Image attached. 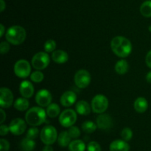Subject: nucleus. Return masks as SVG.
Returning a JSON list of instances; mask_svg holds the SVG:
<instances>
[{
	"instance_id": "20e7f679",
	"label": "nucleus",
	"mask_w": 151,
	"mask_h": 151,
	"mask_svg": "<svg viewBox=\"0 0 151 151\" xmlns=\"http://www.w3.org/2000/svg\"><path fill=\"white\" fill-rule=\"evenodd\" d=\"M58 132L55 127L52 125L44 127L40 133L41 140L46 145H51L58 140Z\"/></svg>"
},
{
	"instance_id": "b1692460",
	"label": "nucleus",
	"mask_w": 151,
	"mask_h": 151,
	"mask_svg": "<svg viewBox=\"0 0 151 151\" xmlns=\"http://www.w3.org/2000/svg\"><path fill=\"white\" fill-rule=\"evenodd\" d=\"M128 63L125 59H121L118 61L115 65V71L119 75H123L126 73L128 70Z\"/></svg>"
},
{
	"instance_id": "c756f323",
	"label": "nucleus",
	"mask_w": 151,
	"mask_h": 151,
	"mask_svg": "<svg viewBox=\"0 0 151 151\" xmlns=\"http://www.w3.org/2000/svg\"><path fill=\"white\" fill-rule=\"evenodd\" d=\"M56 48V42L53 39H49L44 44V50L47 53L54 52Z\"/></svg>"
},
{
	"instance_id": "e433bc0d",
	"label": "nucleus",
	"mask_w": 151,
	"mask_h": 151,
	"mask_svg": "<svg viewBox=\"0 0 151 151\" xmlns=\"http://www.w3.org/2000/svg\"><path fill=\"white\" fill-rule=\"evenodd\" d=\"M145 62L147 66L148 67V68H151V50L147 53V56H146Z\"/></svg>"
},
{
	"instance_id": "a878e982",
	"label": "nucleus",
	"mask_w": 151,
	"mask_h": 151,
	"mask_svg": "<svg viewBox=\"0 0 151 151\" xmlns=\"http://www.w3.org/2000/svg\"><path fill=\"white\" fill-rule=\"evenodd\" d=\"M140 13L145 17H151V0H147L142 4L140 6Z\"/></svg>"
},
{
	"instance_id": "dca6fc26",
	"label": "nucleus",
	"mask_w": 151,
	"mask_h": 151,
	"mask_svg": "<svg viewBox=\"0 0 151 151\" xmlns=\"http://www.w3.org/2000/svg\"><path fill=\"white\" fill-rule=\"evenodd\" d=\"M109 150L110 151H129L130 146L125 141L116 139L110 144Z\"/></svg>"
},
{
	"instance_id": "4c0bfd02",
	"label": "nucleus",
	"mask_w": 151,
	"mask_h": 151,
	"mask_svg": "<svg viewBox=\"0 0 151 151\" xmlns=\"http://www.w3.org/2000/svg\"><path fill=\"white\" fill-rule=\"evenodd\" d=\"M0 114H1V123H3L6 118V113L2 109H0Z\"/></svg>"
},
{
	"instance_id": "473e14b6",
	"label": "nucleus",
	"mask_w": 151,
	"mask_h": 151,
	"mask_svg": "<svg viewBox=\"0 0 151 151\" xmlns=\"http://www.w3.org/2000/svg\"><path fill=\"white\" fill-rule=\"evenodd\" d=\"M87 150L88 151H101V147L100 144L94 141H91L88 144L87 146Z\"/></svg>"
},
{
	"instance_id": "9d476101",
	"label": "nucleus",
	"mask_w": 151,
	"mask_h": 151,
	"mask_svg": "<svg viewBox=\"0 0 151 151\" xmlns=\"http://www.w3.org/2000/svg\"><path fill=\"white\" fill-rule=\"evenodd\" d=\"M10 132L15 136H20L24 133L27 128L25 121L22 118H16L12 120L9 124Z\"/></svg>"
},
{
	"instance_id": "1a4fd4ad",
	"label": "nucleus",
	"mask_w": 151,
	"mask_h": 151,
	"mask_svg": "<svg viewBox=\"0 0 151 151\" xmlns=\"http://www.w3.org/2000/svg\"><path fill=\"white\" fill-rule=\"evenodd\" d=\"M74 81L78 87L81 89L86 88L91 82V75L86 70H79L75 73Z\"/></svg>"
},
{
	"instance_id": "423d86ee",
	"label": "nucleus",
	"mask_w": 151,
	"mask_h": 151,
	"mask_svg": "<svg viewBox=\"0 0 151 151\" xmlns=\"http://www.w3.org/2000/svg\"><path fill=\"white\" fill-rule=\"evenodd\" d=\"M50 62V56L47 52H38L32 58V65L35 69L44 70Z\"/></svg>"
},
{
	"instance_id": "58836bf2",
	"label": "nucleus",
	"mask_w": 151,
	"mask_h": 151,
	"mask_svg": "<svg viewBox=\"0 0 151 151\" xmlns=\"http://www.w3.org/2000/svg\"><path fill=\"white\" fill-rule=\"evenodd\" d=\"M6 7V4L4 0H0V11L3 12Z\"/></svg>"
},
{
	"instance_id": "f03ea898",
	"label": "nucleus",
	"mask_w": 151,
	"mask_h": 151,
	"mask_svg": "<svg viewBox=\"0 0 151 151\" xmlns=\"http://www.w3.org/2000/svg\"><path fill=\"white\" fill-rule=\"evenodd\" d=\"M47 112L41 107H33L28 110L25 115L27 123L32 127L41 125L46 121Z\"/></svg>"
},
{
	"instance_id": "a19ab883",
	"label": "nucleus",
	"mask_w": 151,
	"mask_h": 151,
	"mask_svg": "<svg viewBox=\"0 0 151 151\" xmlns=\"http://www.w3.org/2000/svg\"><path fill=\"white\" fill-rule=\"evenodd\" d=\"M0 30H1V33H0V37H2L3 35L4 34V30H5L4 25H3L2 24H1V25H0Z\"/></svg>"
},
{
	"instance_id": "f8f14e48",
	"label": "nucleus",
	"mask_w": 151,
	"mask_h": 151,
	"mask_svg": "<svg viewBox=\"0 0 151 151\" xmlns=\"http://www.w3.org/2000/svg\"><path fill=\"white\" fill-rule=\"evenodd\" d=\"M52 94L49 90L43 89L39 90L35 95V102L41 107H48L52 102Z\"/></svg>"
},
{
	"instance_id": "f704fd0d",
	"label": "nucleus",
	"mask_w": 151,
	"mask_h": 151,
	"mask_svg": "<svg viewBox=\"0 0 151 151\" xmlns=\"http://www.w3.org/2000/svg\"><path fill=\"white\" fill-rule=\"evenodd\" d=\"M10 149V143L6 139H0V151H8Z\"/></svg>"
},
{
	"instance_id": "37998d69",
	"label": "nucleus",
	"mask_w": 151,
	"mask_h": 151,
	"mask_svg": "<svg viewBox=\"0 0 151 151\" xmlns=\"http://www.w3.org/2000/svg\"><path fill=\"white\" fill-rule=\"evenodd\" d=\"M148 29H149V31H150V32H151V25H150V27H149Z\"/></svg>"
},
{
	"instance_id": "4468645a",
	"label": "nucleus",
	"mask_w": 151,
	"mask_h": 151,
	"mask_svg": "<svg viewBox=\"0 0 151 151\" xmlns=\"http://www.w3.org/2000/svg\"><path fill=\"white\" fill-rule=\"evenodd\" d=\"M77 100V96L75 92L72 90H68V91L64 92L60 96V104L63 107H69L72 106V105L75 103Z\"/></svg>"
},
{
	"instance_id": "412c9836",
	"label": "nucleus",
	"mask_w": 151,
	"mask_h": 151,
	"mask_svg": "<svg viewBox=\"0 0 151 151\" xmlns=\"http://www.w3.org/2000/svg\"><path fill=\"white\" fill-rule=\"evenodd\" d=\"M71 136H69L68 131H63L59 134L58 137V143L62 147L69 146L71 142Z\"/></svg>"
},
{
	"instance_id": "7ed1b4c3",
	"label": "nucleus",
	"mask_w": 151,
	"mask_h": 151,
	"mask_svg": "<svg viewBox=\"0 0 151 151\" xmlns=\"http://www.w3.org/2000/svg\"><path fill=\"white\" fill-rule=\"evenodd\" d=\"M26 30L24 28L19 25L10 27L5 33L6 40L9 43L14 45L22 44L26 38Z\"/></svg>"
},
{
	"instance_id": "393cba45",
	"label": "nucleus",
	"mask_w": 151,
	"mask_h": 151,
	"mask_svg": "<svg viewBox=\"0 0 151 151\" xmlns=\"http://www.w3.org/2000/svg\"><path fill=\"white\" fill-rule=\"evenodd\" d=\"M47 115L50 118H55L59 115L60 112V107L56 103H51L48 107H47Z\"/></svg>"
},
{
	"instance_id": "6e6552de",
	"label": "nucleus",
	"mask_w": 151,
	"mask_h": 151,
	"mask_svg": "<svg viewBox=\"0 0 151 151\" xmlns=\"http://www.w3.org/2000/svg\"><path fill=\"white\" fill-rule=\"evenodd\" d=\"M77 121V113L74 110L66 109L63 110L59 116V121L64 127H70Z\"/></svg>"
},
{
	"instance_id": "c85d7f7f",
	"label": "nucleus",
	"mask_w": 151,
	"mask_h": 151,
	"mask_svg": "<svg viewBox=\"0 0 151 151\" xmlns=\"http://www.w3.org/2000/svg\"><path fill=\"white\" fill-rule=\"evenodd\" d=\"M121 137H122V140L125 141V142H128L131 140L133 137V131L131 130V129L129 127L124 128L121 132Z\"/></svg>"
},
{
	"instance_id": "f257e3e1",
	"label": "nucleus",
	"mask_w": 151,
	"mask_h": 151,
	"mask_svg": "<svg viewBox=\"0 0 151 151\" xmlns=\"http://www.w3.org/2000/svg\"><path fill=\"white\" fill-rule=\"evenodd\" d=\"M111 48L115 55L120 58H125L131 54L132 51V44L127 38L119 36L111 40Z\"/></svg>"
},
{
	"instance_id": "aec40b11",
	"label": "nucleus",
	"mask_w": 151,
	"mask_h": 151,
	"mask_svg": "<svg viewBox=\"0 0 151 151\" xmlns=\"http://www.w3.org/2000/svg\"><path fill=\"white\" fill-rule=\"evenodd\" d=\"M14 106L15 109H16L19 111H25L29 108V102L27 99L26 98H19L16 99L14 102Z\"/></svg>"
},
{
	"instance_id": "5701e85b",
	"label": "nucleus",
	"mask_w": 151,
	"mask_h": 151,
	"mask_svg": "<svg viewBox=\"0 0 151 151\" xmlns=\"http://www.w3.org/2000/svg\"><path fill=\"white\" fill-rule=\"evenodd\" d=\"M68 147H69V151H85L86 147L85 143L80 139L72 141Z\"/></svg>"
},
{
	"instance_id": "bb28decb",
	"label": "nucleus",
	"mask_w": 151,
	"mask_h": 151,
	"mask_svg": "<svg viewBox=\"0 0 151 151\" xmlns=\"http://www.w3.org/2000/svg\"><path fill=\"white\" fill-rule=\"evenodd\" d=\"M97 125L91 121H86L83 123L82 129L85 133H92L97 130Z\"/></svg>"
},
{
	"instance_id": "39448f33",
	"label": "nucleus",
	"mask_w": 151,
	"mask_h": 151,
	"mask_svg": "<svg viewBox=\"0 0 151 151\" xmlns=\"http://www.w3.org/2000/svg\"><path fill=\"white\" fill-rule=\"evenodd\" d=\"M109 107V100L103 94L96 95L91 101V110L95 113H103Z\"/></svg>"
},
{
	"instance_id": "cd10ccee",
	"label": "nucleus",
	"mask_w": 151,
	"mask_h": 151,
	"mask_svg": "<svg viewBox=\"0 0 151 151\" xmlns=\"http://www.w3.org/2000/svg\"><path fill=\"white\" fill-rule=\"evenodd\" d=\"M44 74L41 71L35 70L30 75V79L35 83H40L44 80Z\"/></svg>"
},
{
	"instance_id": "f3484780",
	"label": "nucleus",
	"mask_w": 151,
	"mask_h": 151,
	"mask_svg": "<svg viewBox=\"0 0 151 151\" xmlns=\"http://www.w3.org/2000/svg\"><path fill=\"white\" fill-rule=\"evenodd\" d=\"M52 59L57 64H63L68 61V59H69V55L64 50H55L52 53Z\"/></svg>"
},
{
	"instance_id": "72a5a7b5",
	"label": "nucleus",
	"mask_w": 151,
	"mask_h": 151,
	"mask_svg": "<svg viewBox=\"0 0 151 151\" xmlns=\"http://www.w3.org/2000/svg\"><path fill=\"white\" fill-rule=\"evenodd\" d=\"M10 49V44L8 41H1L0 44V52L2 55L6 54L8 53V51Z\"/></svg>"
},
{
	"instance_id": "79ce46f5",
	"label": "nucleus",
	"mask_w": 151,
	"mask_h": 151,
	"mask_svg": "<svg viewBox=\"0 0 151 151\" xmlns=\"http://www.w3.org/2000/svg\"><path fill=\"white\" fill-rule=\"evenodd\" d=\"M146 80L148 83H151V70L150 72H148V73L146 76Z\"/></svg>"
},
{
	"instance_id": "c9c22d12",
	"label": "nucleus",
	"mask_w": 151,
	"mask_h": 151,
	"mask_svg": "<svg viewBox=\"0 0 151 151\" xmlns=\"http://www.w3.org/2000/svg\"><path fill=\"white\" fill-rule=\"evenodd\" d=\"M9 132H10L9 126L5 125V124H1V127H0V136H6Z\"/></svg>"
},
{
	"instance_id": "0eeeda50",
	"label": "nucleus",
	"mask_w": 151,
	"mask_h": 151,
	"mask_svg": "<svg viewBox=\"0 0 151 151\" xmlns=\"http://www.w3.org/2000/svg\"><path fill=\"white\" fill-rule=\"evenodd\" d=\"M14 73L16 76L21 78H25L29 76L31 73V66L25 59H20L15 63Z\"/></svg>"
},
{
	"instance_id": "ea45409f",
	"label": "nucleus",
	"mask_w": 151,
	"mask_h": 151,
	"mask_svg": "<svg viewBox=\"0 0 151 151\" xmlns=\"http://www.w3.org/2000/svg\"><path fill=\"white\" fill-rule=\"evenodd\" d=\"M42 151H54L53 150V148L51 145H46L44 147Z\"/></svg>"
},
{
	"instance_id": "7c9ffc66",
	"label": "nucleus",
	"mask_w": 151,
	"mask_h": 151,
	"mask_svg": "<svg viewBox=\"0 0 151 151\" xmlns=\"http://www.w3.org/2000/svg\"><path fill=\"white\" fill-rule=\"evenodd\" d=\"M38 134H39V130L38 128H36L35 127H31L29 130H27V138L30 139H35L38 137Z\"/></svg>"
},
{
	"instance_id": "2eb2a0df",
	"label": "nucleus",
	"mask_w": 151,
	"mask_h": 151,
	"mask_svg": "<svg viewBox=\"0 0 151 151\" xmlns=\"http://www.w3.org/2000/svg\"><path fill=\"white\" fill-rule=\"evenodd\" d=\"M19 91L22 97L29 99L32 97L34 93V87L30 81L25 80L20 84L19 86Z\"/></svg>"
},
{
	"instance_id": "6ab92c4d",
	"label": "nucleus",
	"mask_w": 151,
	"mask_h": 151,
	"mask_svg": "<svg viewBox=\"0 0 151 151\" xmlns=\"http://www.w3.org/2000/svg\"><path fill=\"white\" fill-rule=\"evenodd\" d=\"M134 110L137 113H143L145 112L148 108V102L147 99L144 97H139L135 100L134 104Z\"/></svg>"
},
{
	"instance_id": "a211bd4d",
	"label": "nucleus",
	"mask_w": 151,
	"mask_h": 151,
	"mask_svg": "<svg viewBox=\"0 0 151 151\" xmlns=\"http://www.w3.org/2000/svg\"><path fill=\"white\" fill-rule=\"evenodd\" d=\"M75 109L80 115H87L91 113V107L89 104L84 100L78 101L75 105Z\"/></svg>"
},
{
	"instance_id": "9b49d317",
	"label": "nucleus",
	"mask_w": 151,
	"mask_h": 151,
	"mask_svg": "<svg viewBox=\"0 0 151 151\" xmlns=\"http://www.w3.org/2000/svg\"><path fill=\"white\" fill-rule=\"evenodd\" d=\"M13 102V95L11 90L7 87L0 89V106L1 108H8Z\"/></svg>"
},
{
	"instance_id": "ddd939ff",
	"label": "nucleus",
	"mask_w": 151,
	"mask_h": 151,
	"mask_svg": "<svg viewBox=\"0 0 151 151\" xmlns=\"http://www.w3.org/2000/svg\"><path fill=\"white\" fill-rule=\"evenodd\" d=\"M113 124L112 118L109 114L101 113L97 118V127L102 130H108L111 127Z\"/></svg>"
},
{
	"instance_id": "2f4dec72",
	"label": "nucleus",
	"mask_w": 151,
	"mask_h": 151,
	"mask_svg": "<svg viewBox=\"0 0 151 151\" xmlns=\"http://www.w3.org/2000/svg\"><path fill=\"white\" fill-rule=\"evenodd\" d=\"M68 133L72 139H77L81 136V130L78 127H75V126H72L69 127Z\"/></svg>"
},
{
	"instance_id": "4be33fe9",
	"label": "nucleus",
	"mask_w": 151,
	"mask_h": 151,
	"mask_svg": "<svg viewBox=\"0 0 151 151\" xmlns=\"http://www.w3.org/2000/svg\"><path fill=\"white\" fill-rule=\"evenodd\" d=\"M35 147V142L33 139L25 138L20 143V148L23 151H32Z\"/></svg>"
}]
</instances>
